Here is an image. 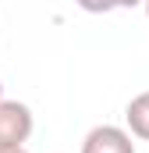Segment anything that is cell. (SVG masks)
Listing matches in <instances>:
<instances>
[{
    "label": "cell",
    "mask_w": 149,
    "mask_h": 153,
    "mask_svg": "<svg viewBox=\"0 0 149 153\" xmlns=\"http://www.w3.org/2000/svg\"><path fill=\"white\" fill-rule=\"evenodd\" d=\"M82 153H135V143H131V132L117 125H96L82 139Z\"/></svg>",
    "instance_id": "7a4b0ae2"
},
{
    "label": "cell",
    "mask_w": 149,
    "mask_h": 153,
    "mask_svg": "<svg viewBox=\"0 0 149 153\" xmlns=\"http://www.w3.org/2000/svg\"><path fill=\"white\" fill-rule=\"evenodd\" d=\"M0 153H29L25 146H18V150H0Z\"/></svg>",
    "instance_id": "8992f818"
},
{
    "label": "cell",
    "mask_w": 149,
    "mask_h": 153,
    "mask_svg": "<svg viewBox=\"0 0 149 153\" xmlns=\"http://www.w3.org/2000/svg\"><path fill=\"white\" fill-rule=\"evenodd\" d=\"M36 117L18 100H0V150H18L29 143Z\"/></svg>",
    "instance_id": "6da1fadb"
},
{
    "label": "cell",
    "mask_w": 149,
    "mask_h": 153,
    "mask_svg": "<svg viewBox=\"0 0 149 153\" xmlns=\"http://www.w3.org/2000/svg\"><path fill=\"white\" fill-rule=\"evenodd\" d=\"M139 4H146V0H117V7H139Z\"/></svg>",
    "instance_id": "5b68a950"
},
{
    "label": "cell",
    "mask_w": 149,
    "mask_h": 153,
    "mask_svg": "<svg viewBox=\"0 0 149 153\" xmlns=\"http://www.w3.org/2000/svg\"><path fill=\"white\" fill-rule=\"evenodd\" d=\"M142 7H146V14H149V0H146V4H142Z\"/></svg>",
    "instance_id": "52a82bcc"
},
{
    "label": "cell",
    "mask_w": 149,
    "mask_h": 153,
    "mask_svg": "<svg viewBox=\"0 0 149 153\" xmlns=\"http://www.w3.org/2000/svg\"><path fill=\"white\" fill-rule=\"evenodd\" d=\"M82 11H89V14H107V11H114L117 7V0H74Z\"/></svg>",
    "instance_id": "277c9868"
},
{
    "label": "cell",
    "mask_w": 149,
    "mask_h": 153,
    "mask_svg": "<svg viewBox=\"0 0 149 153\" xmlns=\"http://www.w3.org/2000/svg\"><path fill=\"white\" fill-rule=\"evenodd\" d=\"M0 100H4V85H0Z\"/></svg>",
    "instance_id": "ba28073f"
},
{
    "label": "cell",
    "mask_w": 149,
    "mask_h": 153,
    "mask_svg": "<svg viewBox=\"0 0 149 153\" xmlns=\"http://www.w3.org/2000/svg\"><path fill=\"white\" fill-rule=\"evenodd\" d=\"M124 121H128V132L135 139H146L149 143V89L131 96V103L124 107Z\"/></svg>",
    "instance_id": "3957f363"
}]
</instances>
